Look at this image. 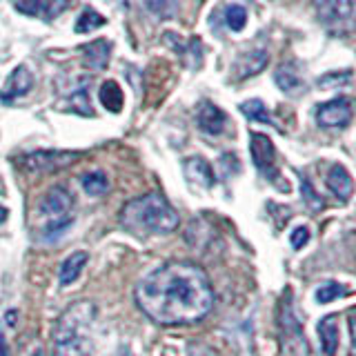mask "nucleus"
<instances>
[{"mask_svg":"<svg viewBox=\"0 0 356 356\" xmlns=\"http://www.w3.org/2000/svg\"><path fill=\"white\" fill-rule=\"evenodd\" d=\"M352 341H354V350H356V314H352Z\"/></svg>","mask_w":356,"mask_h":356,"instance_id":"30","label":"nucleus"},{"mask_svg":"<svg viewBox=\"0 0 356 356\" xmlns=\"http://www.w3.org/2000/svg\"><path fill=\"white\" fill-rule=\"evenodd\" d=\"M105 22H107V20H105L103 16H100L98 11H94L92 7H87V9L81 11V16H78L74 29H76L78 33H89V31H94V29H98V27H103Z\"/></svg>","mask_w":356,"mask_h":356,"instance_id":"21","label":"nucleus"},{"mask_svg":"<svg viewBox=\"0 0 356 356\" xmlns=\"http://www.w3.org/2000/svg\"><path fill=\"white\" fill-rule=\"evenodd\" d=\"M225 22L232 31H241L248 25V11H245L243 5H229L225 9Z\"/></svg>","mask_w":356,"mask_h":356,"instance_id":"22","label":"nucleus"},{"mask_svg":"<svg viewBox=\"0 0 356 356\" xmlns=\"http://www.w3.org/2000/svg\"><path fill=\"white\" fill-rule=\"evenodd\" d=\"M274 81H276L278 89L285 94H298L300 89H305V83H303V78H300L296 63H283L276 70Z\"/></svg>","mask_w":356,"mask_h":356,"instance_id":"13","label":"nucleus"},{"mask_svg":"<svg viewBox=\"0 0 356 356\" xmlns=\"http://www.w3.org/2000/svg\"><path fill=\"white\" fill-rule=\"evenodd\" d=\"M345 294H348V289H345L343 285H339V283H325V285L318 287L316 300H318V303H332V300H337V298H341Z\"/></svg>","mask_w":356,"mask_h":356,"instance_id":"23","label":"nucleus"},{"mask_svg":"<svg viewBox=\"0 0 356 356\" xmlns=\"http://www.w3.org/2000/svg\"><path fill=\"white\" fill-rule=\"evenodd\" d=\"M0 356H9V350H7V343H5L3 332H0Z\"/></svg>","mask_w":356,"mask_h":356,"instance_id":"29","label":"nucleus"},{"mask_svg":"<svg viewBox=\"0 0 356 356\" xmlns=\"http://www.w3.org/2000/svg\"><path fill=\"white\" fill-rule=\"evenodd\" d=\"M267 63H270V54H267V49L259 47V49H252V51H245L241 54L236 63H234L232 72H234V78L236 81H245V78H252L256 74H261Z\"/></svg>","mask_w":356,"mask_h":356,"instance_id":"9","label":"nucleus"},{"mask_svg":"<svg viewBox=\"0 0 356 356\" xmlns=\"http://www.w3.org/2000/svg\"><path fill=\"white\" fill-rule=\"evenodd\" d=\"M354 116V107L350 98H332L327 103H323L316 107V122L321 127L327 129H337V127H345L350 125V120Z\"/></svg>","mask_w":356,"mask_h":356,"instance_id":"7","label":"nucleus"},{"mask_svg":"<svg viewBox=\"0 0 356 356\" xmlns=\"http://www.w3.org/2000/svg\"><path fill=\"white\" fill-rule=\"evenodd\" d=\"M241 111L245 116H248L250 120H256V122H265V125H274V120L270 116V109L265 107L263 100L259 98H252V100H245V103L241 105Z\"/></svg>","mask_w":356,"mask_h":356,"instance_id":"19","label":"nucleus"},{"mask_svg":"<svg viewBox=\"0 0 356 356\" xmlns=\"http://www.w3.org/2000/svg\"><path fill=\"white\" fill-rule=\"evenodd\" d=\"M87 261H89V254L83 252V250L67 256V259L63 261V265H60V272H58V281H60V285L65 287V285L76 283V281H78V276H81V272L85 270Z\"/></svg>","mask_w":356,"mask_h":356,"instance_id":"15","label":"nucleus"},{"mask_svg":"<svg viewBox=\"0 0 356 356\" xmlns=\"http://www.w3.org/2000/svg\"><path fill=\"white\" fill-rule=\"evenodd\" d=\"M83 159V152H72V149H38L25 154L18 159V165L29 174H54L72 167L76 161Z\"/></svg>","mask_w":356,"mask_h":356,"instance_id":"5","label":"nucleus"},{"mask_svg":"<svg viewBox=\"0 0 356 356\" xmlns=\"http://www.w3.org/2000/svg\"><path fill=\"white\" fill-rule=\"evenodd\" d=\"M98 98H100V105L107 111H111V114H118L122 105H125V96H122V89L116 81H105L100 85Z\"/></svg>","mask_w":356,"mask_h":356,"instance_id":"17","label":"nucleus"},{"mask_svg":"<svg viewBox=\"0 0 356 356\" xmlns=\"http://www.w3.org/2000/svg\"><path fill=\"white\" fill-rule=\"evenodd\" d=\"M96 305L92 300H76L67 307L54 327L51 356H92Z\"/></svg>","mask_w":356,"mask_h":356,"instance_id":"3","label":"nucleus"},{"mask_svg":"<svg viewBox=\"0 0 356 356\" xmlns=\"http://www.w3.org/2000/svg\"><path fill=\"white\" fill-rule=\"evenodd\" d=\"M136 305L163 327H181L203 321L214 307V289L203 267L172 261L152 270L136 285Z\"/></svg>","mask_w":356,"mask_h":356,"instance_id":"1","label":"nucleus"},{"mask_svg":"<svg viewBox=\"0 0 356 356\" xmlns=\"http://www.w3.org/2000/svg\"><path fill=\"white\" fill-rule=\"evenodd\" d=\"M187 354H189V356H218V352H216L214 348H209V345H205V343H198V341L189 343Z\"/></svg>","mask_w":356,"mask_h":356,"instance_id":"26","label":"nucleus"},{"mask_svg":"<svg viewBox=\"0 0 356 356\" xmlns=\"http://www.w3.org/2000/svg\"><path fill=\"white\" fill-rule=\"evenodd\" d=\"M125 356H127V352H125Z\"/></svg>","mask_w":356,"mask_h":356,"instance_id":"32","label":"nucleus"},{"mask_svg":"<svg viewBox=\"0 0 356 356\" xmlns=\"http://www.w3.org/2000/svg\"><path fill=\"white\" fill-rule=\"evenodd\" d=\"M81 183H83V189L89 194V196H103L107 189H109V181H107V176L103 172H87L83 178H81Z\"/></svg>","mask_w":356,"mask_h":356,"instance_id":"20","label":"nucleus"},{"mask_svg":"<svg viewBox=\"0 0 356 356\" xmlns=\"http://www.w3.org/2000/svg\"><path fill=\"white\" fill-rule=\"evenodd\" d=\"M318 20L334 33H350L354 29V0H312Z\"/></svg>","mask_w":356,"mask_h":356,"instance_id":"6","label":"nucleus"},{"mask_svg":"<svg viewBox=\"0 0 356 356\" xmlns=\"http://www.w3.org/2000/svg\"><path fill=\"white\" fill-rule=\"evenodd\" d=\"M185 174L192 183H198L203 187H211L214 185V172H211V167L207 161L203 159H189L185 161Z\"/></svg>","mask_w":356,"mask_h":356,"instance_id":"18","label":"nucleus"},{"mask_svg":"<svg viewBox=\"0 0 356 356\" xmlns=\"http://www.w3.org/2000/svg\"><path fill=\"white\" fill-rule=\"evenodd\" d=\"M70 7V3L67 0H47V7H44V14H47V18H54L58 16L63 9Z\"/></svg>","mask_w":356,"mask_h":356,"instance_id":"28","label":"nucleus"},{"mask_svg":"<svg viewBox=\"0 0 356 356\" xmlns=\"http://www.w3.org/2000/svg\"><path fill=\"white\" fill-rule=\"evenodd\" d=\"M292 248H296V250H300L303 245L309 241V232H307V227H296L294 232H292Z\"/></svg>","mask_w":356,"mask_h":356,"instance_id":"27","label":"nucleus"},{"mask_svg":"<svg viewBox=\"0 0 356 356\" xmlns=\"http://www.w3.org/2000/svg\"><path fill=\"white\" fill-rule=\"evenodd\" d=\"M196 122L205 134H209V136H218V134H222L227 127V116L220 107H216L214 103L207 100V103H200Z\"/></svg>","mask_w":356,"mask_h":356,"instance_id":"11","label":"nucleus"},{"mask_svg":"<svg viewBox=\"0 0 356 356\" xmlns=\"http://www.w3.org/2000/svg\"><path fill=\"white\" fill-rule=\"evenodd\" d=\"M16 9L25 16H38L44 9V0H14Z\"/></svg>","mask_w":356,"mask_h":356,"instance_id":"24","label":"nucleus"},{"mask_svg":"<svg viewBox=\"0 0 356 356\" xmlns=\"http://www.w3.org/2000/svg\"><path fill=\"white\" fill-rule=\"evenodd\" d=\"M318 339H321V350L325 356H334L339 350V318L337 316H325L318 323Z\"/></svg>","mask_w":356,"mask_h":356,"instance_id":"16","label":"nucleus"},{"mask_svg":"<svg viewBox=\"0 0 356 356\" xmlns=\"http://www.w3.org/2000/svg\"><path fill=\"white\" fill-rule=\"evenodd\" d=\"M38 218L42 220V234L56 238L74 222V196L67 187H51L38 200Z\"/></svg>","mask_w":356,"mask_h":356,"instance_id":"4","label":"nucleus"},{"mask_svg":"<svg viewBox=\"0 0 356 356\" xmlns=\"http://www.w3.org/2000/svg\"><path fill=\"white\" fill-rule=\"evenodd\" d=\"M350 78H352V74H350V72H341V74H337V72H332V74H327V76H323V78H318V85H321V87L343 85V83H350Z\"/></svg>","mask_w":356,"mask_h":356,"instance_id":"25","label":"nucleus"},{"mask_svg":"<svg viewBox=\"0 0 356 356\" xmlns=\"http://www.w3.org/2000/svg\"><path fill=\"white\" fill-rule=\"evenodd\" d=\"M327 187L332 189V194L341 198V200H348L354 192V181L350 172L345 170L343 165H334L332 170L327 172Z\"/></svg>","mask_w":356,"mask_h":356,"instance_id":"14","label":"nucleus"},{"mask_svg":"<svg viewBox=\"0 0 356 356\" xmlns=\"http://www.w3.org/2000/svg\"><path fill=\"white\" fill-rule=\"evenodd\" d=\"M31 87H33V76H31V72L27 70L25 65H18L16 70L11 72V76L7 78L3 92H0V100H3V103H11V100L27 96Z\"/></svg>","mask_w":356,"mask_h":356,"instance_id":"10","label":"nucleus"},{"mask_svg":"<svg viewBox=\"0 0 356 356\" xmlns=\"http://www.w3.org/2000/svg\"><path fill=\"white\" fill-rule=\"evenodd\" d=\"M7 216H9V211L5 207H0V225H3V222L7 220Z\"/></svg>","mask_w":356,"mask_h":356,"instance_id":"31","label":"nucleus"},{"mask_svg":"<svg viewBox=\"0 0 356 356\" xmlns=\"http://www.w3.org/2000/svg\"><path fill=\"white\" fill-rule=\"evenodd\" d=\"M111 56V42L105 38H98L94 42H87L83 47V65L92 72L105 70Z\"/></svg>","mask_w":356,"mask_h":356,"instance_id":"12","label":"nucleus"},{"mask_svg":"<svg viewBox=\"0 0 356 356\" xmlns=\"http://www.w3.org/2000/svg\"><path fill=\"white\" fill-rule=\"evenodd\" d=\"M250 152L252 161L259 167V172L265 174L267 178L276 181V149L274 143L265 136V134H252L250 136Z\"/></svg>","mask_w":356,"mask_h":356,"instance_id":"8","label":"nucleus"},{"mask_svg":"<svg viewBox=\"0 0 356 356\" xmlns=\"http://www.w3.org/2000/svg\"><path fill=\"white\" fill-rule=\"evenodd\" d=\"M118 222L122 229H127L131 236L152 238V236H167L178 229L181 216L172 207V203L159 192L143 194L120 209Z\"/></svg>","mask_w":356,"mask_h":356,"instance_id":"2","label":"nucleus"}]
</instances>
